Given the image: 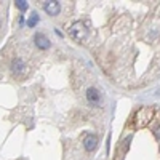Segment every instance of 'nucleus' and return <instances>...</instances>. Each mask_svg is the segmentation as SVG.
Masks as SVG:
<instances>
[{
    "label": "nucleus",
    "instance_id": "7",
    "mask_svg": "<svg viewBox=\"0 0 160 160\" xmlns=\"http://www.w3.org/2000/svg\"><path fill=\"white\" fill-rule=\"evenodd\" d=\"M16 7L21 11H24V10H28V2H26V0H16Z\"/></svg>",
    "mask_w": 160,
    "mask_h": 160
},
{
    "label": "nucleus",
    "instance_id": "9",
    "mask_svg": "<svg viewBox=\"0 0 160 160\" xmlns=\"http://www.w3.org/2000/svg\"><path fill=\"white\" fill-rule=\"evenodd\" d=\"M155 136H157V139H160V127L155 130Z\"/></svg>",
    "mask_w": 160,
    "mask_h": 160
},
{
    "label": "nucleus",
    "instance_id": "5",
    "mask_svg": "<svg viewBox=\"0 0 160 160\" xmlns=\"http://www.w3.org/2000/svg\"><path fill=\"white\" fill-rule=\"evenodd\" d=\"M43 8H45V11L48 13L50 16H56L58 13H59V10H61V7H59L58 2H45Z\"/></svg>",
    "mask_w": 160,
    "mask_h": 160
},
{
    "label": "nucleus",
    "instance_id": "2",
    "mask_svg": "<svg viewBox=\"0 0 160 160\" xmlns=\"http://www.w3.org/2000/svg\"><path fill=\"white\" fill-rule=\"evenodd\" d=\"M87 99H88V102L93 104V106H99V104H101V95L98 93L96 88H88V91H87Z\"/></svg>",
    "mask_w": 160,
    "mask_h": 160
},
{
    "label": "nucleus",
    "instance_id": "3",
    "mask_svg": "<svg viewBox=\"0 0 160 160\" xmlns=\"http://www.w3.org/2000/svg\"><path fill=\"white\" fill-rule=\"evenodd\" d=\"M35 45L40 48V50H48L50 47H51V43H50V40L43 35V34H35Z\"/></svg>",
    "mask_w": 160,
    "mask_h": 160
},
{
    "label": "nucleus",
    "instance_id": "4",
    "mask_svg": "<svg viewBox=\"0 0 160 160\" xmlns=\"http://www.w3.org/2000/svg\"><path fill=\"white\" fill-rule=\"evenodd\" d=\"M83 146H85V149H87L88 152L95 151V149H96V146H98V136H95V135H88V136L85 138V141H83Z\"/></svg>",
    "mask_w": 160,
    "mask_h": 160
},
{
    "label": "nucleus",
    "instance_id": "6",
    "mask_svg": "<svg viewBox=\"0 0 160 160\" xmlns=\"http://www.w3.org/2000/svg\"><path fill=\"white\" fill-rule=\"evenodd\" d=\"M24 69H26V66H24V62H22V59H19V58H16V59H13V62H11V71H13V74H21V72H24Z\"/></svg>",
    "mask_w": 160,
    "mask_h": 160
},
{
    "label": "nucleus",
    "instance_id": "1",
    "mask_svg": "<svg viewBox=\"0 0 160 160\" xmlns=\"http://www.w3.org/2000/svg\"><path fill=\"white\" fill-rule=\"evenodd\" d=\"M69 34H71V37H72L74 40H77V42H83V40L87 38V35H88V29L85 28L83 22L77 21V22H74V24L71 26Z\"/></svg>",
    "mask_w": 160,
    "mask_h": 160
},
{
    "label": "nucleus",
    "instance_id": "8",
    "mask_svg": "<svg viewBox=\"0 0 160 160\" xmlns=\"http://www.w3.org/2000/svg\"><path fill=\"white\" fill-rule=\"evenodd\" d=\"M37 21H38V16H37L35 13H34V15L29 18V21H28V26H29V28H34V26L37 24Z\"/></svg>",
    "mask_w": 160,
    "mask_h": 160
}]
</instances>
